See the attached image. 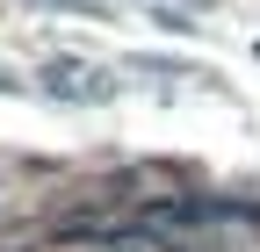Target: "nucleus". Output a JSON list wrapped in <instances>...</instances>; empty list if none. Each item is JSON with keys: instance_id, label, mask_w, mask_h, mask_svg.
<instances>
[{"instance_id": "f257e3e1", "label": "nucleus", "mask_w": 260, "mask_h": 252, "mask_svg": "<svg viewBox=\"0 0 260 252\" xmlns=\"http://www.w3.org/2000/svg\"><path fill=\"white\" fill-rule=\"evenodd\" d=\"M44 87L58 94V101H102V94H109V72L80 65V58H51V65H44Z\"/></svg>"}]
</instances>
